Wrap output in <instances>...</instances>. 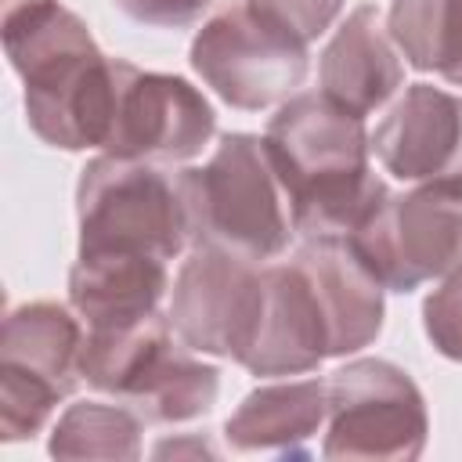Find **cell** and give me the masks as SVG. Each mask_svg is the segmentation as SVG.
<instances>
[{"label": "cell", "mask_w": 462, "mask_h": 462, "mask_svg": "<svg viewBox=\"0 0 462 462\" xmlns=\"http://www.w3.org/2000/svg\"><path fill=\"white\" fill-rule=\"evenodd\" d=\"M141 430L144 422L126 404L79 401L69 404L58 419L47 451L54 458H141Z\"/></svg>", "instance_id": "obj_19"}, {"label": "cell", "mask_w": 462, "mask_h": 462, "mask_svg": "<svg viewBox=\"0 0 462 462\" xmlns=\"http://www.w3.org/2000/svg\"><path fill=\"white\" fill-rule=\"evenodd\" d=\"M386 32L411 69L462 87V0H390Z\"/></svg>", "instance_id": "obj_18"}, {"label": "cell", "mask_w": 462, "mask_h": 462, "mask_svg": "<svg viewBox=\"0 0 462 462\" xmlns=\"http://www.w3.org/2000/svg\"><path fill=\"white\" fill-rule=\"evenodd\" d=\"M126 18L155 29H184L202 18L213 0H112Z\"/></svg>", "instance_id": "obj_22"}, {"label": "cell", "mask_w": 462, "mask_h": 462, "mask_svg": "<svg viewBox=\"0 0 462 462\" xmlns=\"http://www.w3.org/2000/svg\"><path fill=\"white\" fill-rule=\"evenodd\" d=\"M152 455L155 458H166V455L177 458V455H217V451L206 440H162V444L152 448Z\"/></svg>", "instance_id": "obj_23"}, {"label": "cell", "mask_w": 462, "mask_h": 462, "mask_svg": "<svg viewBox=\"0 0 462 462\" xmlns=\"http://www.w3.org/2000/svg\"><path fill=\"white\" fill-rule=\"evenodd\" d=\"M263 144L289 188L300 238L350 242L390 191L368 166L372 137L365 119L321 90L282 101L263 130Z\"/></svg>", "instance_id": "obj_1"}, {"label": "cell", "mask_w": 462, "mask_h": 462, "mask_svg": "<svg viewBox=\"0 0 462 462\" xmlns=\"http://www.w3.org/2000/svg\"><path fill=\"white\" fill-rule=\"evenodd\" d=\"M386 173L408 184L462 188V97L433 83H411L372 134Z\"/></svg>", "instance_id": "obj_12"}, {"label": "cell", "mask_w": 462, "mask_h": 462, "mask_svg": "<svg viewBox=\"0 0 462 462\" xmlns=\"http://www.w3.org/2000/svg\"><path fill=\"white\" fill-rule=\"evenodd\" d=\"M191 245L213 242L249 260H274L296 238L289 188L256 134H224L206 166L180 170Z\"/></svg>", "instance_id": "obj_4"}, {"label": "cell", "mask_w": 462, "mask_h": 462, "mask_svg": "<svg viewBox=\"0 0 462 462\" xmlns=\"http://www.w3.org/2000/svg\"><path fill=\"white\" fill-rule=\"evenodd\" d=\"M354 253L390 292H415L462 263V188L415 184L386 191L350 238Z\"/></svg>", "instance_id": "obj_9"}, {"label": "cell", "mask_w": 462, "mask_h": 462, "mask_svg": "<svg viewBox=\"0 0 462 462\" xmlns=\"http://www.w3.org/2000/svg\"><path fill=\"white\" fill-rule=\"evenodd\" d=\"M4 47L22 79L29 130L61 152L101 148L116 90V58H105L79 14L47 0L4 18Z\"/></svg>", "instance_id": "obj_2"}, {"label": "cell", "mask_w": 462, "mask_h": 462, "mask_svg": "<svg viewBox=\"0 0 462 462\" xmlns=\"http://www.w3.org/2000/svg\"><path fill=\"white\" fill-rule=\"evenodd\" d=\"M217 134V112L188 79L137 69L116 58V90L105 130V155L159 166L191 162Z\"/></svg>", "instance_id": "obj_11"}, {"label": "cell", "mask_w": 462, "mask_h": 462, "mask_svg": "<svg viewBox=\"0 0 462 462\" xmlns=\"http://www.w3.org/2000/svg\"><path fill=\"white\" fill-rule=\"evenodd\" d=\"M79 253L123 249L173 260L191 249V213L180 173L119 155H97L76 180Z\"/></svg>", "instance_id": "obj_5"}, {"label": "cell", "mask_w": 462, "mask_h": 462, "mask_svg": "<svg viewBox=\"0 0 462 462\" xmlns=\"http://www.w3.org/2000/svg\"><path fill=\"white\" fill-rule=\"evenodd\" d=\"M83 321L72 307L36 300L7 310L0 336V437H36L79 375Z\"/></svg>", "instance_id": "obj_6"}, {"label": "cell", "mask_w": 462, "mask_h": 462, "mask_svg": "<svg viewBox=\"0 0 462 462\" xmlns=\"http://www.w3.org/2000/svg\"><path fill=\"white\" fill-rule=\"evenodd\" d=\"M40 4H47V0H4V18L7 14H18L25 7H40Z\"/></svg>", "instance_id": "obj_24"}, {"label": "cell", "mask_w": 462, "mask_h": 462, "mask_svg": "<svg viewBox=\"0 0 462 462\" xmlns=\"http://www.w3.org/2000/svg\"><path fill=\"white\" fill-rule=\"evenodd\" d=\"M332 357V332L310 274L296 256L263 263V314L242 361L253 375H307Z\"/></svg>", "instance_id": "obj_13"}, {"label": "cell", "mask_w": 462, "mask_h": 462, "mask_svg": "<svg viewBox=\"0 0 462 462\" xmlns=\"http://www.w3.org/2000/svg\"><path fill=\"white\" fill-rule=\"evenodd\" d=\"M310 43L260 18L245 0L217 11L191 40L195 76L231 108L260 112L289 101L310 72Z\"/></svg>", "instance_id": "obj_8"}, {"label": "cell", "mask_w": 462, "mask_h": 462, "mask_svg": "<svg viewBox=\"0 0 462 462\" xmlns=\"http://www.w3.org/2000/svg\"><path fill=\"white\" fill-rule=\"evenodd\" d=\"M166 314L184 346L242 365L263 314V263L213 242L191 245Z\"/></svg>", "instance_id": "obj_10"}, {"label": "cell", "mask_w": 462, "mask_h": 462, "mask_svg": "<svg viewBox=\"0 0 462 462\" xmlns=\"http://www.w3.org/2000/svg\"><path fill=\"white\" fill-rule=\"evenodd\" d=\"M325 458H419L430 415L415 379L383 357H354L328 379Z\"/></svg>", "instance_id": "obj_7"}, {"label": "cell", "mask_w": 462, "mask_h": 462, "mask_svg": "<svg viewBox=\"0 0 462 462\" xmlns=\"http://www.w3.org/2000/svg\"><path fill=\"white\" fill-rule=\"evenodd\" d=\"M292 256L303 263L321 300L332 332V357H346L375 343V336L383 332L386 289L354 253V245L346 238H303Z\"/></svg>", "instance_id": "obj_15"}, {"label": "cell", "mask_w": 462, "mask_h": 462, "mask_svg": "<svg viewBox=\"0 0 462 462\" xmlns=\"http://www.w3.org/2000/svg\"><path fill=\"white\" fill-rule=\"evenodd\" d=\"M328 419L325 379H285L256 386L227 415L224 437L235 451H303Z\"/></svg>", "instance_id": "obj_17"}, {"label": "cell", "mask_w": 462, "mask_h": 462, "mask_svg": "<svg viewBox=\"0 0 462 462\" xmlns=\"http://www.w3.org/2000/svg\"><path fill=\"white\" fill-rule=\"evenodd\" d=\"M170 292L166 260L123 249L76 253L69 271V307L79 314L83 328L130 325L162 307Z\"/></svg>", "instance_id": "obj_16"}, {"label": "cell", "mask_w": 462, "mask_h": 462, "mask_svg": "<svg viewBox=\"0 0 462 462\" xmlns=\"http://www.w3.org/2000/svg\"><path fill=\"white\" fill-rule=\"evenodd\" d=\"M260 18L285 29L289 36L314 43L321 32H328L346 7V0H245Z\"/></svg>", "instance_id": "obj_21"}, {"label": "cell", "mask_w": 462, "mask_h": 462, "mask_svg": "<svg viewBox=\"0 0 462 462\" xmlns=\"http://www.w3.org/2000/svg\"><path fill=\"white\" fill-rule=\"evenodd\" d=\"M422 328L437 354H444L448 361H462V263L426 296Z\"/></svg>", "instance_id": "obj_20"}, {"label": "cell", "mask_w": 462, "mask_h": 462, "mask_svg": "<svg viewBox=\"0 0 462 462\" xmlns=\"http://www.w3.org/2000/svg\"><path fill=\"white\" fill-rule=\"evenodd\" d=\"M79 375L126 404L144 426L191 422L213 411L220 393L217 365H206L202 354L184 346L162 310L130 325L87 328Z\"/></svg>", "instance_id": "obj_3"}, {"label": "cell", "mask_w": 462, "mask_h": 462, "mask_svg": "<svg viewBox=\"0 0 462 462\" xmlns=\"http://www.w3.org/2000/svg\"><path fill=\"white\" fill-rule=\"evenodd\" d=\"M321 94L354 116L379 112L404 87V61L390 32L379 25V11L372 4H357L318 61Z\"/></svg>", "instance_id": "obj_14"}]
</instances>
